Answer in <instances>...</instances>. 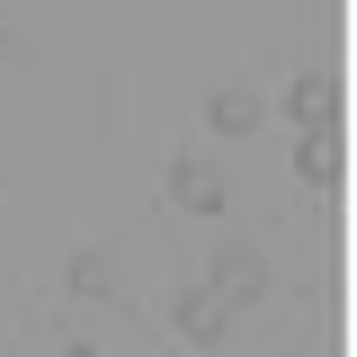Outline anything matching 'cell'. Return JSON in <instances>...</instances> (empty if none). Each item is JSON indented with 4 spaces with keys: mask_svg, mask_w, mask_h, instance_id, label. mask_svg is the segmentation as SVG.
Here are the masks:
<instances>
[{
    "mask_svg": "<svg viewBox=\"0 0 357 357\" xmlns=\"http://www.w3.org/2000/svg\"><path fill=\"white\" fill-rule=\"evenodd\" d=\"M259 295H268V268L250 259V250H223L215 286H188V295H178V331H188V340H223V331H232V312L259 304Z\"/></svg>",
    "mask_w": 357,
    "mask_h": 357,
    "instance_id": "6da1fadb",
    "label": "cell"
},
{
    "mask_svg": "<svg viewBox=\"0 0 357 357\" xmlns=\"http://www.w3.org/2000/svg\"><path fill=\"white\" fill-rule=\"evenodd\" d=\"M170 197L188 206V215H215V206H223V178L206 170V161H170Z\"/></svg>",
    "mask_w": 357,
    "mask_h": 357,
    "instance_id": "7a4b0ae2",
    "label": "cell"
},
{
    "mask_svg": "<svg viewBox=\"0 0 357 357\" xmlns=\"http://www.w3.org/2000/svg\"><path fill=\"white\" fill-rule=\"evenodd\" d=\"M206 116H215L223 134H250V126H259V89H215V107H206Z\"/></svg>",
    "mask_w": 357,
    "mask_h": 357,
    "instance_id": "3957f363",
    "label": "cell"
},
{
    "mask_svg": "<svg viewBox=\"0 0 357 357\" xmlns=\"http://www.w3.org/2000/svg\"><path fill=\"white\" fill-rule=\"evenodd\" d=\"M331 98H340V81H331V72H304V81H295V116H304V126H331Z\"/></svg>",
    "mask_w": 357,
    "mask_h": 357,
    "instance_id": "277c9868",
    "label": "cell"
},
{
    "mask_svg": "<svg viewBox=\"0 0 357 357\" xmlns=\"http://www.w3.org/2000/svg\"><path fill=\"white\" fill-rule=\"evenodd\" d=\"M304 178H312V188H331V178H340V134H331V126H312V143H304Z\"/></svg>",
    "mask_w": 357,
    "mask_h": 357,
    "instance_id": "5b68a950",
    "label": "cell"
}]
</instances>
